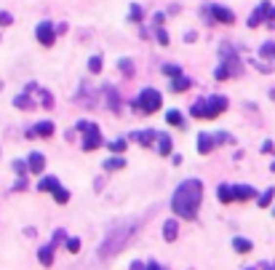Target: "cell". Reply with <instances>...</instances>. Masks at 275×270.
<instances>
[{
    "mask_svg": "<svg viewBox=\"0 0 275 270\" xmlns=\"http://www.w3.org/2000/svg\"><path fill=\"white\" fill-rule=\"evenodd\" d=\"M200 201H203V182L198 177H190V180L179 182V187L171 195V211L182 220H195Z\"/></svg>",
    "mask_w": 275,
    "mask_h": 270,
    "instance_id": "1",
    "label": "cell"
},
{
    "mask_svg": "<svg viewBox=\"0 0 275 270\" xmlns=\"http://www.w3.org/2000/svg\"><path fill=\"white\" fill-rule=\"evenodd\" d=\"M136 227H139V222H123V225L112 227V230L107 233V238L102 241V246H99V260H110V257L120 254V251L128 246V241L134 238Z\"/></svg>",
    "mask_w": 275,
    "mask_h": 270,
    "instance_id": "2",
    "label": "cell"
},
{
    "mask_svg": "<svg viewBox=\"0 0 275 270\" xmlns=\"http://www.w3.org/2000/svg\"><path fill=\"white\" fill-rule=\"evenodd\" d=\"M219 56H222V65L214 70V78L216 80H227V78H235L243 72V65H240V56H238V48L230 43H222L219 45Z\"/></svg>",
    "mask_w": 275,
    "mask_h": 270,
    "instance_id": "3",
    "label": "cell"
},
{
    "mask_svg": "<svg viewBox=\"0 0 275 270\" xmlns=\"http://www.w3.org/2000/svg\"><path fill=\"white\" fill-rule=\"evenodd\" d=\"M227 107H230V99H227V96H222V94H214V96H209V99L192 102V105H190V115H192V118H206V120H211V118L222 115Z\"/></svg>",
    "mask_w": 275,
    "mask_h": 270,
    "instance_id": "4",
    "label": "cell"
},
{
    "mask_svg": "<svg viewBox=\"0 0 275 270\" xmlns=\"http://www.w3.org/2000/svg\"><path fill=\"white\" fill-rule=\"evenodd\" d=\"M131 107H136L139 112L150 115V112H158L160 107H163V96H160V91H155V89H145L134 102H131Z\"/></svg>",
    "mask_w": 275,
    "mask_h": 270,
    "instance_id": "5",
    "label": "cell"
},
{
    "mask_svg": "<svg viewBox=\"0 0 275 270\" xmlns=\"http://www.w3.org/2000/svg\"><path fill=\"white\" fill-rule=\"evenodd\" d=\"M78 131H83V150H96L102 147V131L96 123H88V120H80L78 123Z\"/></svg>",
    "mask_w": 275,
    "mask_h": 270,
    "instance_id": "6",
    "label": "cell"
},
{
    "mask_svg": "<svg viewBox=\"0 0 275 270\" xmlns=\"http://www.w3.org/2000/svg\"><path fill=\"white\" fill-rule=\"evenodd\" d=\"M38 190L51 193L56 203H67V201H70V193H67L64 187L59 185V180H56V177H43V180L38 182Z\"/></svg>",
    "mask_w": 275,
    "mask_h": 270,
    "instance_id": "7",
    "label": "cell"
},
{
    "mask_svg": "<svg viewBox=\"0 0 275 270\" xmlns=\"http://www.w3.org/2000/svg\"><path fill=\"white\" fill-rule=\"evenodd\" d=\"M62 241H67V233H64V230H56V233H54V238H51V244H48V246H43V249L38 251L40 265H45V268L54 265V249L62 244Z\"/></svg>",
    "mask_w": 275,
    "mask_h": 270,
    "instance_id": "8",
    "label": "cell"
},
{
    "mask_svg": "<svg viewBox=\"0 0 275 270\" xmlns=\"http://www.w3.org/2000/svg\"><path fill=\"white\" fill-rule=\"evenodd\" d=\"M206 16L211 19V24H214V22H219V24H235V14H233L230 8H225V5H209V8H206Z\"/></svg>",
    "mask_w": 275,
    "mask_h": 270,
    "instance_id": "9",
    "label": "cell"
},
{
    "mask_svg": "<svg viewBox=\"0 0 275 270\" xmlns=\"http://www.w3.org/2000/svg\"><path fill=\"white\" fill-rule=\"evenodd\" d=\"M35 38H38V43H40V45L51 48V45H54V40H56V30H54V24H51L48 19L40 22V24L35 27Z\"/></svg>",
    "mask_w": 275,
    "mask_h": 270,
    "instance_id": "10",
    "label": "cell"
},
{
    "mask_svg": "<svg viewBox=\"0 0 275 270\" xmlns=\"http://www.w3.org/2000/svg\"><path fill=\"white\" fill-rule=\"evenodd\" d=\"M267 11H270V0H262L259 8L249 16V27H251V30H254V27H259V24H265V22H267Z\"/></svg>",
    "mask_w": 275,
    "mask_h": 270,
    "instance_id": "11",
    "label": "cell"
},
{
    "mask_svg": "<svg viewBox=\"0 0 275 270\" xmlns=\"http://www.w3.org/2000/svg\"><path fill=\"white\" fill-rule=\"evenodd\" d=\"M131 142H139L142 147H152V142H158V131H152V129L134 131V134H131Z\"/></svg>",
    "mask_w": 275,
    "mask_h": 270,
    "instance_id": "12",
    "label": "cell"
},
{
    "mask_svg": "<svg viewBox=\"0 0 275 270\" xmlns=\"http://www.w3.org/2000/svg\"><path fill=\"white\" fill-rule=\"evenodd\" d=\"M256 198V190L251 185H233V201H251Z\"/></svg>",
    "mask_w": 275,
    "mask_h": 270,
    "instance_id": "13",
    "label": "cell"
},
{
    "mask_svg": "<svg viewBox=\"0 0 275 270\" xmlns=\"http://www.w3.org/2000/svg\"><path fill=\"white\" fill-rule=\"evenodd\" d=\"M214 147H216V139H214V136L206 134V131H200V134H198V153H200V155H209Z\"/></svg>",
    "mask_w": 275,
    "mask_h": 270,
    "instance_id": "14",
    "label": "cell"
},
{
    "mask_svg": "<svg viewBox=\"0 0 275 270\" xmlns=\"http://www.w3.org/2000/svg\"><path fill=\"white\" fill-rule=\"evenodd\" d=\"M54 129H56V126L51 123V120H40L32 131H27V139H32V136H51V134H54Z\"/></svg>",
    "mask_w": 275,
    "mask_h": 270,
    "instance_id": "15",
    "label": "cell"
},
{
    "mask_svg": "<svg viewBox=\"0 0 275 270\" xmlns=\"http://www.w3.org/2000/svg\"><path fill=\"white\" fill-rule=\"evenodd\" d=\"M176 235H179V222H176L174 217H171V220H166V222H163V238L171 244V241H176Z\"/></svg>",
    "mask_w": 275,
    "mask_h": 270,
    "instance_id": "16",
    "label": "cell"
},
{
    "mask_svg": "<svg viewBox=\"0 0 275 270\" xmlns=\"http://www.w3.org/2000/svg\"><path fill=\"white\" fill-rule=\"evenodd\" d=\"M27 163H30V171H32V174H43V169H45V158H43V153H30Z\"/></svg>",
    "mask_w": 275,
    "mask_h": 270,
    "instance_id": "17",
    "label": "cell"
},
{
    "mask_svg": "<svg viewBox=\"0 0 275 270\" xmlns=\"http://www.w3.org/2000/svg\"><path fill=\"white\" fill-rule=\"evenodd\" d=\"M190 86H192V80H190V78L176 75V78H171V86H169V89H171V91H176V94H182V91H187Z\"/></svg>",
    "mask_w": 275,
    "mask_h": 270,
    "instance_id": "18",
    "label": "cell"
},
{
    "mask_svg": "<svg viewBox=\"0 0 275 270\" xmlns=\"http://www.w3.org/2000/svg\"><path fill=\"white\" fill-rule=\"evenodd\" d=\"M233 249H235L238 254H249V251L254 249V244H251L249 238H240V235H235V238H233Z\"/></svg>",
    "mask_w": 275,
    "mask_h": 270,
    "instance_id": "19",
    "label": "cell"
},
{
    "mask_svg": "<svg viewBox=\"0 0 275 270\" xmlns=\"http://www.w3.org/2000/svg\"><path fill=\"white\" fill-rule=\"evenodd\" d=\"M259 56H262V59H270L275 65V43H273V40H267V43L259 45Z\"/></svg>",
    "mask_w": 275,
    "mask_h": 270,
    "instance_id": "20",
    "label": "cell"
},
{
    "mask_svg": "<svg viewBox=\"0 0 275 270\" xmlns=\"http://www.w3.org/2000/svg\"><path fill=\"white\" fill-rule=\"evenodd\" d=\"M158 153L171 155V136L169 134H158Z\"/></svg>",
    "mask_w": 275,
    "mask_h": 270,
    "instance_id": "21",
    "label": "cell"
},
{
    "mask_svg": "<svg viewBox=\"0 0 275 270\" xmlns=\"http://www.w3.org/2000/svg\"><path fill=\"white\" fill-rule=\"evenodd\" d=\"M14 105L19 107V110H32V99H30V91H24V94H19L14 99Z\"/></svg>",
    "mask_w": 275,
    "mask_h": 270,
    "instance_id": "22",
    "label": "cell"
},
{
    "mask_svg": "<svg viewBox=\"0 0 275 270\" xmlns=\"http://www.w3.org/2000/svg\"><path fill=\"white\" fill-rule=\"evenodd\" d=\"M102 166H105V171H120V169H126V160L123 158H107Z\"/></svg>",
    "mask_w": 275,
    "mask_h": 270,
    "instance_id": "23",
    "label": "cell"
},
{
    "mask_svg": "<svg viewBox=\"0 0 275 270\" xmlns=\"http://www.w3.org/2000/svg\"><path fill=\"white\" fill-rule=\"evenodd\" d=\"M273 198H275V187H267V190H265V193H262V195H259V198H256V203H259V206H262V209H267V206H270V203H273Z\"/></svg>",
    "mask_w": 275,
    "mask_h": 270,
    "instance_id": "24",
    "label": "cell"
},
{
    "mask_svg": "<svg viewBox=\"0 0 275 270\" xmlns=\"http://www.w3.org/2000/svg\"><path fill=\"white\" fill-rule=\"evenodd\" d=\"M222 203H233V185H219V190H216Z\"/></svg>",
    "mask_w": 275,
    "mask_h": 270,
    "instance_id": "25",
    "label": "cell"
},
{
    "mask_svg": "<svg viewBox=\"0 0 275 270\" xmlns=\"http://www.w3.org/2000/svg\"><path fill=\"white\" fill-rule=\"evenodd\" d=\"M105 96H107V105H110L112 107V110H120V107H118V91L115 89H110V86H105Z\"/></svg>",
    "mask_w": 275,
    "mask_h": 270,
    "instance_id": "26",
    "label": "cell"
},
{
    "mask_svg": "<svg viewBox=\"0 0 275 270\" xmlns=\"http://www.w3.org/2000/svg\"><path fill=\"white\" fill-rule=\"evenodd\" d=\"M166 120H169L171 126H185V118H182L179 110H169L166 112Z\"/></svg>",
    "mask_w": 275,
    "mask_h": 270,
    "instance_id": "27",
    "label": "cell"
},
{
    "mask_svg": "<svg viewBox=\"0 0 275 270\" xmlns=\"http://www.w3.org/2000/svg\"><path fill=\"white\" fill-rule=\"evenodd\" d=\"M128 19H131V22H136V24L142 22V8H139L136 3H131V8H128Z\"/></svg>",
    "mask_w": 275,
    "mask_h": 270,
    "instance_id": "28",
    "label": "cell"
},
{
    "mask_svg": "<svg viewBox=\"0 0 275 270\" xmlns=\"http://www.w3.org/2000/svg\"><path fill=\"white\" fill-rule=\"evenodd\" d=\"M11 166H14V171H16V174H19V177H24L27 171H30V163H24V160H14V163H11Z\"/></svg>",
    "mask_w": 275,
    "mask_h": 270,
    "instance_id": "29",
    "label": "cell"
},
{
    "mask_svg": "<svg viewBox=\"0 0 275 270\" xmlns=\"http://www.w3.org/2000/svg\"><path fill=\"white\" fill-rule=\"evenodd\" d=\"M88 70L94 72V75L96 72H102V56H91L88 59Z\"/></svg>",
    "mask_w": 275,
    "mask_h": 270,
    "instance_id": "30",
    "label": "cell"
},
{
    "mask_svg": "<svg viewBox=\"0 0 275 270\" xmlns=\"http://www.w3.org/2000/svg\"><path fill=\"white\" fill-rule=\"evenodd\" d=\"M163 72L169 78H176V75H182V67L179 65H163Z\"/></svg>",
    "mask_w": 275,
    "mask_h": 270,
    "instance_id": "31",
    "label": "cell"
},
{
    "mask_svg": "<svg viewBox=\"0 0 275 270\" xmlns=\"http://www.w3.org/2000/svg\"><path fill=\"white\" fill-rule=\"evenodd\" d=\"M118 65H120V70H123V75H134V62L131 59H120Z\"/></svg>",
    "mask_w": 275,
    "mask_h": 270,
    "instance_id": "32",
    "label": "cell"
},
{
    "mask_svg": "<svg viewBox=\"0 0 275 270\" xmlns=\"http://www.w3.org/2000/svg\"><path fill=\"white\" fill-rule=\"evenodd\" d=\"M155 38H158L160 45H169V32H166L163 27H155Z\"/></svg>",
    "mask_w": 275,
    "mask_h": 270,
    "instance_id": "33",
    "label": "cell"
},
{
    "mask_svg": "<svg viewBox=\"0 0 275 270\" xmlns=\"http://www.w3.org/2000/svg\"><path fill=\"white\" fill-rule=\"evenodd\" d=\"M67 251H70V254H78L80 251V238H67Z\"/></svg>",
    "mask_w": 275,
    "mask_h": 270,
    "instance_id": "34",
    "label": "cell"
},
{
    "mask_svg": "<svg viewBox=\"0 0 275 270\" xmlns=\"http://www.w3.org/2000/svg\"><path fill=\"white\" fill-rule=\"evenodd\" d=\"M11 24H14V16L8 11H0V27H11Z\"/></svg>",
    "mask_w": 275,
    "mask_h": 270,
    "instance_id": "35",
    "label": "cell"
},
{
    "mask_svg": "<svg viewBox=\"0 0 275 270\" xmlns=\"http://www.w3.org/2000/svg\"><path fill=\"white\" fill-rule=\"evenodd\" d=\"M126 150V139H115L110 142V153H123Z\"/></svg>",
    "mask_w": 275,
    "mask_h": 270,
    "instance_id": "36",
    "label": "cell"
},
{
    "mask_svg": "<svg viewBox=\"0 0 275 270\" xmlns=\"http://www.w3.org/2000/svg\"><path fill=\"white\" fill-rule=\"evenodd\" d=\"M214 139H216V145H225V142H233V136L227 131H219V134H214Z\"/></svg>",
    "mask_w": 275,
    "mask_h": 270,
    "instance_id": "37",
    "label": "cell"
},
{
    "mask_svg": "<svg viewBox=\"0 0 275 270\" xmlns=\"http://www.w3.org/2000/svg\"><path fill=\"white\" fill-rule=\"evenodd\" d=\"M262 153H275V145H273V139H265V142H262Z\"/></svg>",
    "mask_w": 275,
    "mask_h": 270,
    "instance_id": "38",
    "label": "cell"
},
{
    "mask_svg": "<svg viewBox=\"0 0 275 270\" xmlns=\"http://www.w3.org/2000/svg\"><path fill=\"white\" fill-rule=\"evenodd\" d=\"M152 22H155V27H163L166 16H163V14H155V16H152Z\"/></svg>",
    "mask_w": 275,
    "mask_h": 270,
    "instance_id": "39",
    "label": "cell"
},
{
    "mask_svg": "<svg viewBox=\"0 0 275 270\" xmlns=\"http://www.w3.org/2000/svg\"><path fill=\"white\" fill-rule=\"evenodd\" d=\"M192 40H198V32H185V43H192Z\"/></svg>",
    "mask_w": 275,
    "mask_h": 270,
    "instance_id": "40",
    "label": "cell"
},
{
    "mask_svg": "<svg viewBox=\"0 0 275 270\" xmlns=\"http://www.w3.org/2000/svg\"><path fill=\"white\" fill-rule=\"evenodd\" d=\"M147 265H142V262H131V268L128 270H145Z\"/></svg>",
    "mask_w": 275,
    "mask_h": 270,
    "instance_id": "41",
    "label": "cell"
},
{
    "mask_svg": "<svg viewBox=\"0 0 275 270\" xmlns=\"http://www.w3.org/2000/svg\"><path fill=\"white\" fill-rule=\"evenodd\" d=\"M259 268H262V270H275V262H262Z\"/></svg>",
    "mask_w": 275,
    "mask_h": 270,
    "instance_id": "42",
    "label": "cell"
},
{
    "mask_svg": "<svg viewBox=\"0 0 275 270\" xmlns=\"http://www.w3.org/2000/svg\"><path fill=\"white\" fill-rule=\"evenodd\" d=\"M145 270H163V268H160L158 262H147V268H145Z\"/></svg>",
    "mask_w": 275,
    "mask_h": 270,
    "instance_id": "43",
    "label": "cell"
},
{
    "mask_svg": "<svg viewBox=\"0 0 275 270\" xmlns=\"http://www.w3.org/2000/svg\"><path fill=\"white\" fill-rule=\"evenodd\" d=\"M24 187H27V182H24V180H19V182L14 185V190H24Z\"/></svg>",
    "mask_w": 275,
    "mask_h": 270,
    "instance_id": "44",
    "label": "cell"
},
{
    "mask_svg": "<svg viewBox=\"0 0 275 270\" xmlns=\"http://www.w3.org/2000/svg\"><path fill=\"white\" fill-rule=\"evenodd\" d=\"M246 270H259V268H246Z\"/></svg>",
    "mask_w": 275,
    "mask_h": 270,
    "instance_id": "45",
    "label": "cell"
},
{
    "mask_svg": "<svg viewBox=\"0 0 275 270\" xmlns=\"http://www.w3.org/2000/svg\"><path fill=\"white\" fill-rule=\"evenodd\" d=\"M270 171H275V163H273V169H270Z\"/></svg>",
    "mask_w": 275,
    "mask_h": 270,
    "instance_id": "46",
    "label": "cell"
}]
</instances>
